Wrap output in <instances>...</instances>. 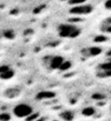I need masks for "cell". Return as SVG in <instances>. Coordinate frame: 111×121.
Segmentation results:
<instances>
[{
    "instance_id": "8",
    "label": "cell",
    "mask_w": 111,
    "mask_h": 121,
    "mask_svg": "<svg viewBox=\"0 0 111 121\" xmlns=\"http://www.w3.org/2000/svg\"><path fill=\"white\" fill-rule=\"evenodd\" d=\"M68 3L70 5L76 6V5H80V4H83L87 0H68Z\"/></svg>"
},
{
    "instance_id": "10",
    "label": "cell",
    "mask_w": 111,
    "mask_h": 121,
    "mask_svg": "<svg viewBox=\"0 0 111 121\" xmlns=\"http://www.w3.org/2000/svg\"><path fill=\"white\" fill-rule=\"evenodd\" d=\"M53 121H60V120H53Z\"/></svg>"
},
{
    "instance_id": "7",
    "label": "cell",
    "mask_w": 111,
    "mask_h": 121,
    "mask_svg": "<svg viewBox=\"0 0 111 121\" xmlns=\"http://www.w3.org/2000/svg\"><path fill=\"white\" fill-rule=\"evenodd\" d=\"M102 52V49L99 47H91L82 51V54L85 57H95Z\"/></svg>"
},
{
    "instance_id": "6",
    "label": "cell",
    "mask_w": 111,
    "mask_h": 121,
    "mask_svg": "<svg viewBox=\"0 0 111 121\" xmlns=\"http://www.w3.org/2000/svg\"><path fill=\"white\" fill-rule=\"evenodd\" d=\"M14 76V71L8 65L0 66V79L8 80Z\"/></svg>"
},
{
    "instance_id": "9",
    "label": "cell",
    "mask_w": 111,
    "mask_h": 121,
    "mask_svg": "<svg viewBox=\"0 0 111 121\" xmlns=\"http://www.w3.org/2000/svg\"><path fill=\"white\" fill-rule=\"evenodd\" d=\"M105 7L108 10H111V0H107L105 3Z\"/></svg>"
},
{
    "instance_id": "4",
    "label": "cell",
    "mask_w": 111,
    "mask_h": 121,
    "mask_svg": "<svg viewBox=\"0 0 111 121\" xmlns=\"http://www.w3.org/2000/svg\"><path fill=\"white\" fill-rule=\"evenodd\" d=\"M64 61L61 56H51L47 61V65L51 70H60Z\"/></svg>"
},
{
    "instance_id": "5",
    "label": "cell",
    "mask_w": 111,
    "mask_h": 121,
    "mask_svg": "<svg viewBox=\"0 0 111 121\" xmlns=\"http://www.w3.org/2000/svg\"><path fill=\"white\" fill-rule=\"evenodd\" d=\"M97 73L101 78L111 77V62H106L98 67Z\"/></svg>"
},
{
    "instance_id": "3",
    "label": "cell",
    "mask_w": 111,
    "mask_h": 121,
    "mask_svg": "<svg viewBox=\"0 0 111 121\" xmlns=\"http://www.w3.org/2000/svg\"><path fill=\"white\" fill-rule=\"evenodd\" d=\"M93 11V7L90 4H80V5L73 6L70 10V12L73 15L77 16H83V15H89Z\"/></svg>"
},
{
    "instance_id": "1",
    "label": "cell",
    "mask_w": 111,
    "mask_h": 121,
    "mask_svg": "<svg viewBox=\"0 0 111 121\" xmlns=\"http://www.w3.org/2000/svg\"><path fill=\"white\" fill-rule=\"evenodd\" d=\"M57 32L63 39H76L81 34V29L76 25L66 23L59 25L57 27Z\"/></svg>"
},
{
    "instance_id": "2",
    "label": "cell",
    "mask_w": 111,
    "mask_h": 121,
    "mask_svg": "<svg viewBox=\"0 0 111 121\" xmlns=\"http://www.w3.org/2000/svg\"><path fill=\"white\" fill-rule=\"evenodd\" d=\"M32 113V106L27 103H19L13 108V114L18 118H26Z\"/></svg>"
}]
</instances>
